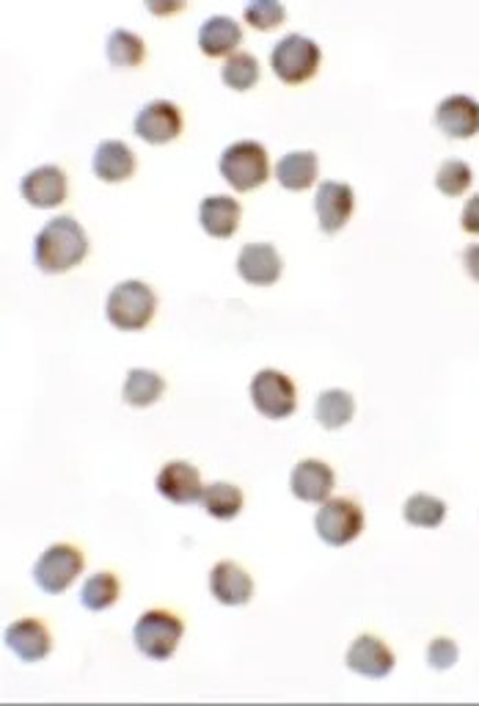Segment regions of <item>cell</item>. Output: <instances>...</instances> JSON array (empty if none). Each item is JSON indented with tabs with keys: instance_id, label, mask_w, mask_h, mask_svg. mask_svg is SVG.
I'll return each mask as SVG.
<instances>
[{
	"instance_id": "21",
	"label": "cell",
	"mask_w": 479,
	"mask_h": 706,
	"mask_svg": "<svg viewBox=\"0 0 479 706\" xmlns=\"http://www.w3.org/2000/svg\"><path fill=\"white\" fill-rule=\"evenodd\" d=\"M243 39V31L229 14H212L199 25V47L205 56H232Z\"/></svg>"
},
{
	"instance_id": "1",
	"label": "cell",
	"mask_w": 479,
	"mask_h": 706,
	"mask_svg": "<svg viewBox=\"0 0 479 706\" xmlns=\"http://www.w3.org/2000/svg\"><path fill=\"white\" fill-rule=\"evenodd\" d=\"M89 254V235L72 216L50 219L34 241V259L45 274H63L83 263Z\"/></svg>"
},
{
	"instance_id": "4",
	"label": "cell",
	"mask_w": 479,
	"mask_h": 706,
	"mask_svg": "<svg viewBox=\"0 0 479 706\" xmlns=\"http://www.w3.org/2000/svg\"><path fill=\"white\" fill-rule=\"evenodd\" d=\"M183 632V621L174 613H168V610H147L132 626V640H136V649L143 657L163 662L177 651Z\"/></svg>"
},
{
	"instance_id": "20",
	"label": "cell",
	"mask_w": 479,
	"mask_h": 706,
	"mask_svg": "<svg viewBox=\"0 0 479 706\" xmlns=\"http://www.w3.org/2000/svg\"><path fill=\"white\" fill-rule=\"evenodd\" d=\"M199 224L207 235L229 238L240 224V205L229 194H210L199 205Z\"/></svg>"
},
{
	"instance_id": "15",
	"label": "cell",
	"mask_w": 479,
	"mask_h": 706,
	"mask_svg": "<svg viewBox=\"0 0 479 706\" xmlns=\"http://www.w3.org/2000/svg\"><path fill=\"white\" fill-rule=\"evenodd\" d=\"M435 125L446 138H471L479 132V103L468 94H449L435 108Z\"/></svg>"
},
{
	"instance_id": "5",
	"label": "cell",
	"mask_w": 479,
	"mask_h": 706,
	"mask_svg": "<svg viewBox=\"0 0 479 706\" xmlns=\"http://www.w3.org/2000/svg\"><path fill=\"white\" fill-rule=\"evenodd\" d=\"M270 67L284 83H303L319 67V47L312 36L287 34L270 50Z\"/></svg>"
},
{
	"instance_id": "2",
	"label": "cell",
	"mask_w": 479,
	"mask_h": 706,
	"mask_svg": "<svg viewBox=\"0 0 479 706\" xmlns=\"http://www.w3.org/2000/svg\"><path fill=\"white\" fill-rule=\"evenodd\" d=\"M154 310H157V296L138 279L119 281L105 299V315L121 332H138V328L149 326Z\"/></svg>"
},
{
	"instance_id": "8",
	"label": "cell",
	"mask_w": 479,
	"mask_h": 706,
	"mask_svg": "<svg viewBox=\"0 0 479 706\" xmlns=\"http://www.w3.org/2000/svg\"><path fill=\"white\" fill-rule=\"evenodd\" d=\"M252 401L254 406H257V412L265 414L268 419H284L290 417L297 406L295 384H292L290 375H284L281 370L265 368L254 375Z\"/></svg>"
},
{
	"instance_id": "27",
	"label": "cell",
	"mask_w": 479,
	"mask_h": 706,
	"mask_svg": "<svg viewBox=\"0 0 479 706\" xmlns=\"http://www.w3.org/2000/svg\"><path fill=\"white\" fill-rule=\"evenodd\" d=\"M402 517L413 528H439L446 519V502L433 494H411L402 506Z\"/></svg>"
},
{
	"instance_id": "26",
	"label": "cell",
	"mask_w": 479,
	"mask_h": 706,
	"mask_svg": "<svg viewBox=\"0 0 479 706\" xmlns=\"http://www.w3.org/2000/svg\"><path fill=\"white\" fill-rule=\"evenodd\" d=\"M105 53H108V61L119 69L138 67L147 56V47H143V39L136 34V31L127 28H114L110 31L108 42H105Z\"/></svg>"
},
{
	"instance_id": "10",
	"label": "cell",
	"mask_w": 479,
	"mask_h": 706,
	"mask_svg": "<svg viewBox=\"0 0 479 706\" xmlns=\"http://www.w3.org/2000/svg\"><path fill=\"white\" fill-rule=\"evenodd\" d=\"M355 194L348 183H337V180H326L317 185L314 194V210H317L319 230L334 235L348 224V219L353 216Z\"/></svg>"
},
{
	"instance_id": "29",
	"label": "cell",
	"mask_w": 479,
	"mask_h": 706,
	"mask_svg": "<svg viewBox=\"0 0 479 706\" xmlns=\"http://www.w3.org/2000/svg\"><path fill=\"white\" fill-rule=\"evenodd\" d=\"M116 599H119V580L110 571L92 575L83 582V591H80V604L86 610H94V613L108 610Z\"/></svg>"
},
{
	"instance_id": "33",
	"label": "cell",
	"mask_w": 479,
	"mask_h": 706,
	"mask_svg": "<svg viewBox=\"0 0 479 706\" xmlns=\"http://www.w3.org/2000/svg\"><path fill=\"white\" fill-rule=\"evenodd\" d=\"M460 221H463V230L471 232V235H479V194H474L471 199L466 201Z\"/></svg>"
},
{
	"instance_id": "22",
	"label": "cell",
	"mask_w": 479,
	"mask_h": 706,
	"mask_svg": "<svg viewBox=\"0 0 479 706\" xmlns=\"http://www.w3.org/2000/svg\"><path fill=\"white\" fill-rule=\"evenodd\" d=\"M276 180L287 190H306L317 180V155L312 150L287 152L276 166Z\"/></svg>"
},
{
	"instance_id": "14",
	"label": "cell",
	"mask_w": 479,
	"mask_h": 706,
	"mask_svg": "<svg viewBox=\"0 0 479 706\" xmlns=\"http://www.w3.org/2000/svg\"><path fill=\"white\" fill-rule=\"evenodd\" d=\"M281 254L276 252L273 243H246L237 254V274L257 288L276 285L281 276Z\"/></svg>"
},
{
	"instance_id": "34",
	"label": "cell",
	"mask_w": 479,
	"mask_h": 706,
	"mask_svg": "<svg viewBox=\"0 0 479 706\" xmlns=\"http://www.w3.org/2000/svg\"><path fill=\"white\" fill-rule=\"evenodd\" d=\"M463 265H466L468 276H471L474 281H479V243H474V246H468L466 252H463Z\"/></svg>"
},
{
	"instance_id": "30",
	"label": "cell",
	"mask_w": 479,
	"mask_h": 706,
	"mask_svg": "<svg viewBox=\"0 0 479 706\" xmlns=\"http://www.w3.org/2000/svg\"><path fill=\"white\" fill-rule=\"evenodd\" d=\"M471 180H474L471 166H468L466 161H460V158L444 161L441 163L439 174H435V185H439L441 194H446V196L466 194L468 185H471Z\"/></svg>"
},
{
	"instance_id": "28",
	"label": "cell",
	"mask_w": 479,
	"mask_h": 706,
	"mask_svg": "<svg viewBox=\"0 0 479 706\" xmlns=\"http://www.w3.org/2000/svg\"><path fill=\"white\" fill-rule=\"evenodd\" d=\"M221 78L229 89H234V92H246V89H252L254 83L259 81V61L252 56V53H243V50L232 53V56L223 61Z\"/></svg>"
},
{
	"instance_id": "17",
	"label": "cell",
	"mask_w": 479,
	"mask_h": 706,
	"mask_svg": "<svg viewBox=\"0 0 479 706\" xmlns=\"http://www.w3.org/2000/svg\"><path fill=\"white\" fill-rule=\"evenodd\" d=\"M210 593L226 607H240V604L252 602L254 582L243 566L234 560H221L210 571Z\"/></svg>"
},
{
	"instance_id": "11",
	"label": "cell",
	"mask_w": 479,
	"mask_h": 706,
	"mask_svg": "<svg viewBox=\"0 0 479 706\" xmlns=\"http://www.w3.org/2000/svg\"><path fill=\"white\" fill-rule=\"evenodd\" d=\"M157 491L166 497L168 502H177V506H190V502H199L201 494H205V483H201L199 470L188 461H168L163 470L157 472V481H154Z\"/></svg>"
},
{
	"instance_id": "9",
	"label": "cell",
	"mask_w": 479,
	"mask_h": 706,
	"mask_svg": "<svg viewBox=\"0 0 479 706\" xmlns=\"http://www.w3.org/2000/svg\"><path fill=\"white\" fill-rule=\"evenodd\" d=\"M132 127L147 144H168L183 132V114L172 100H152L138 111Z\"/></svg>"
},
{
	"instance_id": "7",
	"label": "cell",
	"mask_w": 479,
	"mask_h": 706,
	"mask_svg": "<svg viewBox=\"0 0 479 706\" xmlns=\"http://www.w3.org/2000/svg\"><path fill=\"white\" fill-rule=\"evenodd\" d=\"M83 571V552L72 544H52L42 552L34 566L36 586L45 593H61Z\"/></svg>"
},
{
	"instance_id": "6",
	"label": "cell",
	"mask_w": 479,
	"mask_h": 706,
	"mask_svg": "<svg viewBox=\"0 0 479 706\" xmlns=\"http://www.w3.org/2000/svg\"><path fill=\"white\" fill-rule=\"evenodd\" d=\"M314 530L326 544L344 546L359 539L364 530V511L348 497H328L314 517Z\"/></svg>"
},
{
	"instance_id": "32",
	"label": "cell",
	"mask_w": 479,
	"mask_h": 706,
	"mask_svg": "<svg viewBox=\"0 0 479 706\" xmlns=\"http://www.w3.org/2000/svg\"><path fill=\"white\" fill-rule=\"evenodd\" d=\"M428 662L435 671H449L457 662V646L449 638H435L428 649Z\"/></svg>"
},
{
	"instance_id": "23",
	"label": "cell",
	"mask_w": 479,
	"mask_h": 706,
	"mask_svg": "<svg viewBox=\"0 0 479 706\" xmlns=\"http://www.w3.org/2000/svg\"><path fill=\"white\" fill-rule=\"evenodd\" d=\"M355 414V401L350 392L344 390H323L314 403V417L323 428L337 431V428L348 426Z\"/></svg>"
},
{
	"instance_id": "12",
	"label": "cell",
	"mask_w": 479,
	"mask_h": 706,
	"mask_svg": "<svg viewBox=\"0 0 479 706\" xmlns=\"http://www.w3.org/2000/svg\"><path fill=\"white\" fill-rule=\"evenodd\" d=\"M334 486H337V475H334V470L326 461L319 459L297 461L290 475L292 494L303 502H319L323 506L331 497Z\"/></svg>"
},
{
	"instance_id": "13",
	"label": "cell",
	"mask_w": 479,
	"mask_h": 706,
	"mask_svg": "<svg viewBox=\"0 0 479 706\" xmlns=\"http://www.w3.org/2000/svg\"><path fill=\"white\" fill-rule=\"evenodd\" d=\"M20 194L28 205L39 207V210H50V207H58L67 199V174H63V169L52 166V163L31 169L23 177V183H20Z\"/></svg>"
},
{
	"instance_id": "25",
	"label": "cell",
	"mask_w": 479,
	"mask_h": 706,
	"mask_svg": "<svg viewBox=\"0 0 479 706\" xmlns=\"http://www.w3.org/2000/svg\"><path fill=\"white\" fill-rule=\"evenodd\" d=\"M201 502H205V511L210 517L221 519H234L240 511H243V491L237 486L226 481H215L210 486H205V494H201Z\"/></svg>"
},
{
	"instance_id": "19",
	"label": "cell",
	"mask_w": 479,
	"mask_h": 706,
	"mask_svg": "<svg viewBox=\"0 0 479 706\" xmlns=\"http://www.w3.org/2000/svg\"><path fill=\"white\" fill-rule=\"evenodd\" d=\"M92 169L103 183H121L136 172V152L119 138H105L94 150Z\"/></svg>"
},
{
	"instance_id": "3",
	"label": "cell",
	"mask_w": 479,
	"mask_h": 706,
	"mask_svg": "<svg viewBox=\"0 0 479 706\" xmlns=\"http://www.w3.org/2000/svg\"><path fill=\"white\" fill-rule=\"evenodd\" d=\"M218 169H221V177L234 190H254L270 174L268 150L259 141H254V138H243V141H234V144H229L221 152Z\"/></svg>"
},
{
	"instance_id": "18",
	"label": "cell",
	"mask_w": 479,
	"mask_h": 706,
	"mask_svg": "<svg viewBox=\"0 0 479 706\" xmlns=\"http://www.w3.org/2000/svg\"><path fill=\"white\" fill-rule=\"evenodd\" d=\"M348 668L359 676L383 679L394 671V655L375 635H359L348 649Z\"/></svg>"
},
{
	"instance_id": "16",
	"label": "cell",
	"mask_w": 479,
	"mask_h": 706,
	"mask_svg": "<svg viewBox=\"0 0 479 706\" xmlns=\"http://www.w3.org/2000/svg\"><path fill=\"white\" fill-rule=\"evenodd\" d=\"M3 640H7L9 649H12L23 662L45 660L52 649L50 632H47V626L36 618H20L14 621V624H9Z\"/></svg>"
},
{
	"instance_id": "31",
	"label": "cell",
	"mask_w": 479,
	"mask_h": 706,
	"mask_svg": "<svg viewBox=\"0 0 479 706\" xmlns=\"http://www.w3.org/2000/svg\"><path fill=\"white\" fill-rule=\"evenodd\" d=\"M243 18H246L248 25L259 31H270L287 18V9L281 7L279 0H252L246 9H243Z\"/></svg>"
},
{
	"instance_id": "24",
	"label": "cell",
	"mask_w": 479,
	"mask_h": 706,
	"mask_svg": "<svg viewBox=\"0 0 479 706\" xmlns=\"http://www.w3.org/2000/svg\"><path fill=\"white\" fill-rule=\"evenodd\" d=\"M163 390H166L163 375H157L154 370H147V368H132L130 373H127L121 395H125V403H130V406L136 408H143L157 403L160 395H163Z\"/></svg>"
}]
</instances>
